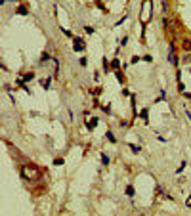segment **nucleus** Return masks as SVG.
<instances>
[{
  "label": "nucleus",
  "instance_id": "nucleus-1",
  "mask_svg": "<svg viewBox=\"0 0 191 216\" xmlns=\"http://www.w3.org/2000/svg\"><path fill=\"white\" fill-rule=\"evenodd\" d=\"M21 174H23V178H27V180H37L40 176V168L35 166V165H23L21 166Z\"/></svg>",
  "mask_w": 191,
  "mask_h": 216
},
{
  "label": "nucleus",
  "instance_id": "nucleus-2",
  "mask_svg": "<svg viewBox=\"0 0 191 216\" xmlns=\"http://www.w3.org/2000/svg\"><path fill=\"white\" fill-rule=\"evenodd\" d=\"M6 143H8V149H10V153H12V157L14 159H21V153L17 151V147L14 143H10V142H6Z\"/></svg>",
  "mask_w": 191,
  "mask_h": 216
},
{
  "label": "nucleus",
  "instance_id": "nucleus-3",
  "mask_svg": "<svg viewBox=\"0 0 191 216\" xmlns=\"http://www.w3.org/2000/svg\"><path fill=\"white\" fill-rule=\"evenodd\" d=\"M182 48L185 52H191V38H182Z\"/></svg>",
  "mask_w": 191,
  "mask_h": 216
},
{
  "label": "nucleus",
  "instance_id": "nucleus-4",
  "mask_svg": "<svg viewBox=\"0 0 191 216\" xmlns=\"http://www.w3.org/2000/svg\"><path fill=\"white\" fill-rule=\"evenodd\" d=\"M174 44H170V61H172V65H178V60H176V54H174Z\"/></svg>",
  "mask_w": 191,
  "mask_h": 216
},
{
  "label": "nucleus",
  "instance_id": "nucleus-5",
  "mask_svg": "<svg viewBox=\"0 0 191 216\" xmlns=\"http://www.w3.org/2000/svg\"><path fill=\"white\" fill-rule=\"evenodd\" d=\"M75 50H76V52L84 50V46H82V40H80V38H75Z\"/></svg>",
  "mask_w": 191,
  "mask_h": 216
},
{
  "label": "nucleus",
  "instance_id": "nucleus-6",
  "mask_svg": "<svg viewBox=\"0 0 191 216\" xmlns=\"http://www.w3.org/2000/svg\"><path fill=\"white\" fill-rule=\"evenodd\" d=\"M111 67H113V69H117V71H119V67H120V61H119V58L111 61Z\"/></svg>",
  "mask_w": 191,
  "mask_h": 216
},
{
  "label": "nucleus",
  "instance_id": "nucleus-7",
  "mask_svg": "<svg viewBox=\"0 0 191 216\" xmlns=\"http://www.w3.org/2000/svg\"><path fill=\"white\" fill-rule=\"evenodd\" d=\"M27 12H29V10H27L25 6H19V8H17V14H23V15H25Z\"/></svg>",
  "mask_w": 191,
  "mask_h": 216
},
{
  "label": "nucleus",
  "instance_id": "nucleus-8",
  "mask_svg": "<svg viewBox=\"0 0 191 216\" xmlns=\"http://www.w3.org/2000/svg\"><path fill=\"white\" fill-rule=\"evenodd\" d=\"M96 124H98V119H92V121H90V130L96 128Z\"/></svg>",
  "mask_w": 191,
  "mask_h": 216
},
{
  "label": "nucleus",
  "instance_id": "nucleus-9",
  "mask_svg": "<svg viewBox=\"0 0 191 216\" xmlns=\"http://www.w3.org/2000/svg\"><path fill=\"white\" fill-rule=\"evenodd\" d=\"M117 81L119 82H124V78H122V73L120 71H117Z\"/></svg>",
  "mask_w": 191,
  "mask_h": 216
},
{
  "label": "nucleus",
  "instance_id": "nucleus-10",
  "mask_svg": "<svg viewBox=\"0 0 191 216\" xmlns=\"http://www.w3.org/2000/svg\"><path fill=\"white\" fill-rule=\"evenodd\" d=\"M141 117H143V121H145V124H147V109H143V111H141Z\"/></svg>",
  "mask_w": 191,
  "mask_h": 216
},
{
  "label": "nucleus",
  "instance_id": "nucleus-11",
  "mask_svg": "<svg viewBox=\"0 0 191 216\" xmlns=\"http://www.w3.org/2000/svg\"><path fill=\"white\" fill-rule=\"evenodd\" d=\"M102 163H103V165H109V157H107V155H102Z\"/></svg>",
  "mask_w": 191,
  "mask_h": 216
},
{
  "label": "nucleus",
  "instance_id": "nucleus-12",
  "mask_svg": "<svg viewBox=\"0 0 191 216\" xmlns=\"http://www.w3.org/2000/svg\"><path fill=\"white\" fill-rule=\"evenodd\" d=\"M107 140H109V142H115V136H113V132H107Z\"/></svg>",
  "mask_w": 191,
  "mask_h": 216
},
{
  "label": "nucleus",
  "instance_id": "nucleus-13",
  "mask_svg": "<svg viewBox=\"0 0 191 216\" xmlns=\"http://www.w3.org/2000/svg\"><path fill=\"white\" fill-rule=\"evenodd\" d=\"M185 165H187V163H185V161H184V163H182V165H180V168H178V170H176V172H178V174H180V172H182V170H184V168H185Z\"/></svg>",
  "mask_w": 191,
  "mask_h": 216
},
{
  "label": "nucleus",
  "instance_id": "nucleus-14",
  "mask_svg": "<svg viewBox=\"0 0 191 216\" xmlns=\"http://www.w3.org/2000/svg\"><path fill=\"white\" fill-rule=\"evenodd\" d=\"M163 25H164V27H168V25H170V21H168V17H166V15L163 17Z\"/></svg>",
  "mask_w": 191,
  "mask_h": 216
},
{
  "label": "nucleus",
  "instance_id": "nucleus-15",
  "mask_svg": "<svg viewBox=\"0 0 191 216\" xmlns=\"http://www.w3.org/2000/svg\"><path fill=\"white\" fill-rule=\"evenodd\" d=\"M126 195H134V187H130V186L126 187Z\"/></svg>",
  "mask_w": 191,
  "mask_h": 216
},
{
  "label": "nucleus",
  "instance_id": "nucleus-16",
  "mask_svg": "<svg viewBox=\"0 0 191 216\" xmlns=\"http://www.w3.org/2000/svg\"><path fill=\"white\" fill-rule=\"evenodd\" d=\"M130 147H132V151H134V153H140V147H138V145H130Z\"/></svg>",
  "mask_w": 191,
  "mask_h": 216
},
{
  "label": "nucleus",
  "instance_id": "nucleus-17",
  "mask_svg": "<svg viewBox=\"0 0 191 216\" xmlns=\"http://www.w3.org/2000/svg\"><path fill=\"white\" fill-rule=\"evenodd\" d=\"M54 165H63V159H54Z\"/></svg>",
  "mask_w": 191,
  "mask_h": 216
},
{
  "label": "nucleus",
  "instance_id": "nucleus-18",
  "mask_svg": "<svg viewBox=\"0 0 191 216\" xmlns=\"http://www.w3.org/2000/svg\"><path fill=\"white\" fill-rule=\"evenodd\" d=\"M84 31L88 33V35H92V33H94V29H92V27H84Z\"/></svg>",
  "mask_w": 191,
  "mask_h": 216
},
{
  "label": "nucleus",
  "instance_id": "nucleus-19",
  "mask_svg": "<svg viewBox=\"0 0 191 216\" xmlns=\"http://www.w3.org/2000/svg\"><path fill=\"white\" fill-rule=\"evenodd\" d=\"M178 90H182V92H184V90H185V86H184V82H178Z\"/></svg>",
  "mask_w": 191,
  "mask_h": 216
},
{
  "label": "nucleus",
  "instance_id": "nucleus-20",
  "mask_svg": "<svg viewBox=\"0 0 191 216\" xmlns=\"http://www.w3.org/2000/svg\"><path fill=\"white\" fill-rule=\"evenodd\" d=\"M166 8H168V2H166V0H163V12H166Z\"/></svg>",
  "mask_w": 191,
  "mask_h": 216
},
{
  "label": "nucleus",
  "instance_id": "nucleus-21",
  "mask_svg": "<svg viewBox=\"0 0 191 216\" xmlns=\"http://www.w3.org/2000/svg\"><path fill=\"white\" fill-rule=\"evenodd\" d=\"M185 205H187V207H189V209H191V195H189V197H187V203H185Z\"/></svg>",
  "mask_w": 191,
  "mask_h": 216
},
{
  "label": "nucleus",
  "instance_id": "nucleus-22",
  "mask_svg": "<svg viewBox=\"0 0 191 216\" xmlns=\"http://www.w3.org/2000/svg\"><path fill=\"white\" fill-rule=\"evenodd\" d=\"M189 71H191V69H189Z\"/></svg>",
  "mask_w": 191,
  "mask_h": 216
}]
</instances>
